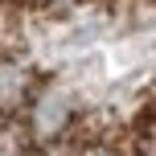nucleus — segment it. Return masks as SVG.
I'll return each mask as SVG.
<instances>
[{"mask_svg":"<svg viewBox=\"0 0 156 156\" xmlns=\"http://www.w3.org/2000/svg\"><path fill=\"white\" fill-rule=\"evenodd\" d=\"M74 127V94L62 82H45L29 99V132L37 144H54Z\"/></svg>","mask_w":156,"mask_h":156,"instance_id":"obj_1","label":"nucleus"},{"mask_svg":"<svg viewBox=\"0 0 156 156\" xmlns=\"http://www.w3.org/2000/svg\"><path fill=\"white\" fill-rule=\"evenodd\" d=\"M33 70L21 66L16 58H4L0 54V115H12V111L29 107L33 99Z\"/></svg>","mask_w":156,"mask_h":156,"instance_id":"obj_2","label":"nucleus"},{"mask_svg":"<svg viewBox=\"0 0 156 156\" xmlns=\"http://www.w3.org/2000/svg\"><path fill=\"white\" fill-rule=\"evenodd\" d=\"M66 156H119V152L111 148L107 140H82V144H74Z\"/></svg>","mask_w":156,"mask_h":156,"instance_id":"obj_3","label":"nucleus"},{"mask_svg":"<svg viewBox=\"0 0 156 156\" xmlns=\"http://www.w3.org/2000/svg\"><path fill=\"white\" fill-rule=\"evenodd\" d=\"M140 156H156V144H148V148H144V152H140Z\"/></svg>","mask_w":156,"mask_h":156,"instance_id":"obj_4","label":"nucleus"},{"mask_svg":"<svg viewBox=\"0 0 156 156\" xmlns=\"http://www.w3.org/2000/svg\"><path fill=\"white\" fill-rule=\"evenodd\" d=\"M45 4H78V0H45Z\"/></svg>","mask_w":156,"mask_h":156,"instance_id":"obj_5","label":"nucleus"}]
</instances>
